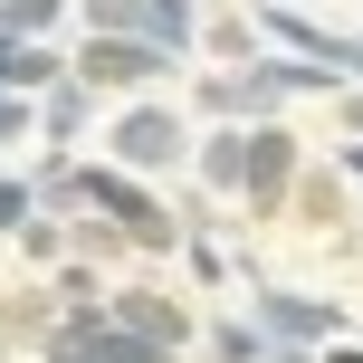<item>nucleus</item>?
Listing matches in <instances>:
<instances>
[{
    "label": "nucleus",
    "instance_id": "obj_1",
    "mask_svg": "<svg viewBox=\"0 0 363 363\" xmlns=\"http://www.w3.org/2000/svg\"><path fill=\"white\" fill-rule=\"evenodd\" d=\"M172 144H182V134L163 125V115H134V125H125V153H134V163H163Z\"/></svg>",
    "mask_w": 363,
    "mask_h": 363
},
{
    "label": "nucleus",
    "instance_id": "obj_2",
    "mask_svg": "<svg viewBox=\"0 0 363 363\" xmlns=\"http://www.w3.org/2000/svg\"><path fill=\"white\" fill-rule=\"evenodd\" d=\"M86 67H96V77H153V67H163V48H96Z\"/></svg>",
    "mask_w": 363,
    "mask_h": 363
}]
</instances>
